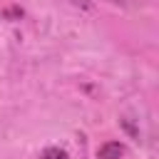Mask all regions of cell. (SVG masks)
<instances>
[{
	"label": "cell",
	"instance_id": "1",
	"mask_svg": "<svg viewBox=\"0 0 159 159\" xmlns=\"http://www.w3.org/2000/svg\"><path fill=\"white\" fill-rule=\"evenodd\" d=\"M124 154V144L119 142H107L97 149V159H119Z\"/></svg>",
	"mask_w": 159,
	"mask_h": 159
},
{
	"label": "cell",
	"instance_id": "2",
	"mask_svg": "<svg viewBox=\"0 0 159 159\" xmlns=\"http://www.w3.org/2000/svg\"><path fill=\"white\" fill-rule=\"evenodd\" d=\"M40 159H70V154H67L65 149H60V147H50V149L42 152Z\"/></svg>",
	"mask_w": 159,
	"mask_h": 159
},
{
	"label": "cell",
	"instance_id": "3",
	"mask_svg": "<svg viewBox=\"0 0 159 159\" xmlns=\"http://www.w3.org/2000/svg\"><path fill=\"white\" fill-rule=\"evenodd\" d=\"M70 2H72V5H77V7H84V10H89V7H92V2H89V0H70Z\"/></svg>",
	"mask_w": 159,
	"mask_h": 159
}]
</instances>
